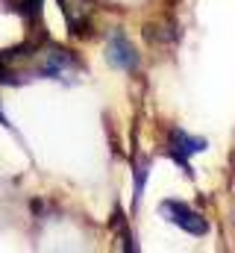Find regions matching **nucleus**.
<instances>
[{"instance_id":"nucleus-1","label":"nucleus","mask_w":235,"mask_h":253,"mask_svg":"<svg viewBox=\"0 0 235 253\" xmlns=\"http://www.w3.org/2000/svg\"><path fill=\"white\" fill-rule=\"evenodd\" d=\"M203 150H206V138H200V135H188V132H182V129H171L165 153L174 159L188 177L194 174V171H191V156H194V153H203Z\"/></svg>"},{"instance_id":"nucleus-2","label":"nucleus","mask_w":235,"mask_h":253,"mask_svg":"<svg viewBox=\"0 0 235 253\" xmlns=\"http://www.w3.org/2000/svg\"><path fill=\"white\" fill-rule=\"evenodd\" d=\"M159 212H162L171 224H176L179 230H185V233H191V236H206V233H209L206 218H203L200 212H194L191 206L179 203V200H162V203H159Z\"/></svg>"},{"instance_id":"nucleus-3","label":"nucleus","mask_w":235,"mask_h":253,"mask_svg":"<svg viewBox=\"0 0 235 253\" xmlns=\"http://www.w3.org/2000/svg\"><path fill=\"white\" fill-rule=\"evenodd\" d=\"M106 59H109V65L118 68V71H135V68H138V53H135V47H132L129 39H126L123 33H118V30L109 36Z\"/></svg>"},{"instance_id":"nucleus-4","label":"nucleus","mask_w":235,"mask_h":253,"mask_svg":"<svg viewBox=\"0 0 235 253\" xmlns=\"http://www.w3.org/2000/svg\"><path fill=\"white\" fill-rule=\"evenodd\" d=\"M0 124H6V118H3V112H0Z\"/></svg>"},{"instance_id":"nucleus-5","label":"nucleus","mask_w":235,"mask_h":253,"mask_svg":"<svg viewBox=\"0 0 235 253\" xmlns=\"http://www.w3.org/2000/svg\"><path fill=\"white\" fill-rule=\"evenodd\" d=\"M0 77H3V62H0Z\"/></svg>"}]
</instances>
